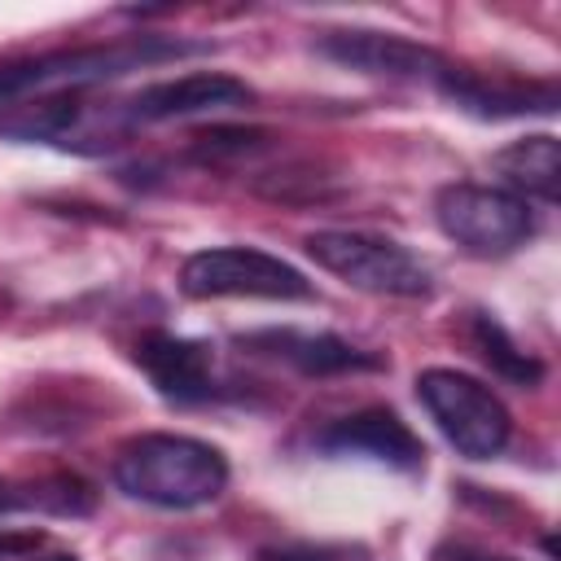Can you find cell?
<instances>
[{
	"mask_svg": "<svg viewBox=\"0 0 561 561\" xmlns=\"http://www.w3.org/2000/svg\"><path fill=\"white\" fill-rule=\"evenodd\" d=\"M110 478L123 495L153 508H202L228 486V456L193 434H136L114 451Z\"/></svg>",
	"mask_w": 561,
	"mask_h": 561,
	"instance_id": "cell-1",
	"label": "cell"
},
{
	"mask_svg": "<svg viewBox=\"0 0 561 561\" xmlns=\"http://www.w3.org/2000/svg\"><path fill=\"white\" fill-rule=\"evenodd\" d=\"M210 53L202 39H180V35H127L110 44H79V48H57L22 61L0 66V105L35 96V92H61V88H96L105 79L175 61V57H197Z\"/></svg>",
	"mask_w": 561,
	"mask_h": 561,
	"instance_id": "cell-2",
	"label": "cell"
},
{
	"mask_svg": "<svg viewBox=\"0 0 561 561\" xmlns=\"http://www.w3.org/2000/svg\"><path fill=\"white\" fill-rule=\"evenodd\" d=\"M136 131L127 101H101L92 88H61L9 101L0 110V136L18 145H53L70 153H105L118 149Z\"/></svg>",
	"mask_w": 561,
	"mask_h": 561,
	"instance_id": "cell-3",
	"label": "cell"
},
{
	"mask_svg": "<svg viewBox=\"0 0 561 561\" xmlns=\"http://www.w3.org/2000/svg\"><path fill=\"white\" fill-rule=\"evenodd\" d=\"M302 245L324 272H333L351 289L381 294V298H425L434 289L430 263L390 237L351 232V228H320Z\"/></svg>",
	"mask_w": 561,
	"mask_h": 561,
	"instance_id": "cell-4",
	"label": "cell"
},
{
	"mask_svg": "<svg viewBox=\"0 0 561 561\" xmlns=\"http://www.w3.org/2000/svg\"><path fill=\"white\" fill-rule=\"evenodd\" d=\"M416 399L430 412V421L443 430V438L469 460H491L513 438V416L504 399L469 373L425 368L416 377Z\"/></svg>",
	"mask_w": 561,
	"mask_h": 561,
	"instance_id": "cell-5",
	"label": "cell"
},
{
	"mask_svg": "<svg viewBox=\"0 0 561 561\" xmlns=\"http://www.w3.org/2000/svg\"><path fill=\"white\" fill-rule=\"evenodd\" d=\"M434 219L473 259H504L535 237L530 202L500 184H443L434 193Z\"/></svg>",
	"mask_w": 561,
	"mask_h": 561,
	"instance_id": "cell-6",
	"label": "cell"
},
{
	"mask_svg": "<svg viewBox=\"0 0 561 561\" xmlns=\"http://www.w3.org/2000/svg\"><path fill=\"white\" fill-rule=\"evenodd\" d=\"M180 289L188 298H272V302H302L311 298V280L254 245H210L180 263Z\"/></svg>",
	"mask_w": 561,
	"mask_h": 561,
	"instance_id": "cell-7",
	"label": "cell"
},
{
	"mask_svg": "<svg viewBox=\"0 0 561 561\" xmlns=\"http://www.w3.org/2000/svg\"><path fill=\"white\" fill-rule=\"evenodd\" d=\"M131 364L171 403H215L232 394V381L219 373L215 346L202 337H184L171 329H145L131 342Z\"/></svg>",
	"mask_w": 561,
	"mask_h": 561,
	"instance_id": "cell-8",
	"label": "cell"
},
{
	"mask_svg": "<svg viewBox=\"0 0 561 561\" xmlns=\"http://www.w3.org/2000/svg\"><path fill=\"white\" fill-rule=\"evenodd\" d=\"M434 88L443 101L473 118H530V114H557L561 88L557 79H522V75H486V70H465V66H443L434 75Z\"/></svg>",
	"mask_w": 561,
	"mask_h": 561,
	"instance_id": "cell-9",
	"label": "cell"
},
{
	"mask_svg": "<svg viewBox=\"0 0 561 561\" xmlns=\"http://www.w3.org/2000/svg\"><path fill=\"white\" fill-rule=\"evenodd\" d=\"M241 351L250 355H263V359H276L302 377H346V373H373L381 368L386 359L337 337V333H324V329H250V333H237L232 337Z\"/></svg>",
	"mask_w": 561,
	"mask_h": 561,
	"instance_id": "cell-10",
	"label": "cell"
},
{
	"mask_svg": "<svg viewBox=\"0 0 561 561\" xmlns=\"http://www.w3.org/2000/svg\"><path fill=\"white\" fill-rule=\"evenodd\" d=\"M316 451L324 456H364L399 473L425 469V443L412 434V425L390 408H359L351 416L329 421L316 434Z\"/></svg>",
	"mask_w": 561,
	"mask_h": 561,
	"instance_id": "cell-11",
	"label": "cell"
},
{
	"mask_svg": "<svg viewBox=\"0 0 561 561\" xmlns=\"http://www.w3.org/2000/svg\"><path fill=\"white\" fill-rule=\"evenodd\" d=\"M316 53L359 70V75H377V79H430L447 66L443 53H434L430 44L390 35V31H368V26H342V31H324L316 39Z\"/></svg>",
	"mask_w": 561,
	"mask_h": 561,
	"instance_id": "cell-12",
	"label": "cell"
},
{
	"mask_svg": "<svg viewBox=\"0 0 561 561\" xmlns=\"http://www.w3.org/2000/svg\"><path fill=\"white\" fill-rule=\"evenodd\" d=\"M250 101H254V92L241 79L219 75V70H197V75H175V79L145 83L140 92L127 96V114H131L136 127H149V123L237 110V105H250Z\"/></svg>",
	"mask_w": 561,
	"mask_h": 561,
	"instance_id": "cell-13",
	"label": "cell"
},
{
	"mask_svg": "<svg viewBox=\"0 0 561 561\" xmlns=\"http://www.w3.org/2000/svg\"><path fill=\"white\" fill-rule=\"evenodd\" d=\"M96 491L79 473H39V478H0V517L48 513V517H88Z\"/></svg>",
	"mask_w": 561,
	"mask_h": 561,
	"instance_id": "cell-14",
	"label": "cell"
},
{
	"mask_svg": "<svg viewBox=\"0 0 561 561\" xmlns=\"http://www.w3.org/2000/svg\"><path fill=\"white\" fill-rule=\"evenodd\" d=\"M491 167L504 175L500 188L517 193L522 202H543V206H557V180H561V158H557V136L539 131V136H526V140H513L508 149H500L491 158Z\"/></svg>",
	"mask_w": 561,
	"mask_h": 561,
	"instance_id": "cell-15",
	"label": "cell"
},
{
	"mask_svg": "<svg viewBox=\"0 0 561 561\" xmlns=\"http://www.w3.org/2000/svg\"><path fill=\"white\" fill-rule=\"evenodd\" d=\"M465 333H469L473 355H478L495 377H504V381H513V386H526V390L543 381V364H539L530 351H522V346L513 342V333H508L491 311H469V316H465Z\"/></svg>",
	"mask_w": 561,
	"mask_h": 561,
	"instance_id": "cell-16",
	"label": "cell"
},
{
	"mask_svg": "<svg viewBox=\"0 0 561 561\" xmlns=\"http://www.w3.org/2000/svg\"><path fill=\"white\" fill-rule=\"evenodd\" d=\"M254 561H373V552L355 539H280L263 543Z\"/></svg>",
	"mask_w": 561,
	"mask_h": 561,
	"instance_id": "cell-17",
	"label": "cell"
},
{
	"mask_svg": "<svg viewBox=\"0 0 561 561\" xmlns=\"http://www.w3.org/2000/svg\"><path fill=\"white\" fill-rule=\"evenodd\" d=\"M263 145H267V131H259V127H210V131L193 136V158L210 167V162L245 158V153H254Z\"/></svg>",
	"mask_w": 561,
	"mask_h": 561,
	"instance_id": "cell-18",
	"label": "cell"
},
{
	"mask_svg": "<svg viewBox=\"0 0 561 561\" xmlns=\"http://www.w3.org/2000/svg\"><path fill=\"white\" fill-rule=\"evenodd\" d=\"M430 561H517V557H504V552H491V548H478V543H465V539H443Z\"/></svg>",
	"mask_w": 561,
	"mask_h": 561,
	"instance_id": "cell-19",
	"label": "cell"
},
{
	"mask_svg": "<svg viewBox=\"0 0 561 561\" xmlns=\"http://www.w3.org/2000/svg\"><path fill=\"white\" fill-rule=\"evenodd\" d=\"M39 548H48V535L44 530H0V561L31 557Z\"/></svg>",
	"mask_w": 561,
	"mask_h": 561,
	"instance_id": "cell-20",
	"label": "cell"
},
{
	"mask_svg": "<svg viewBox=\"0 0 561 561\" xmlns=\"http://www.w3.org/2000/svg\"><path fill=\"white\" fill-rule=\"evenodd\" d=\"M18 561H79V557H75V552H44V548H39V552L18 557Z\"/></svg>",
	"mask_w": 561,
	"mask_h": 561,
	"instance_id": "cell-21",
	"label": "cell"
}]
</instances>
